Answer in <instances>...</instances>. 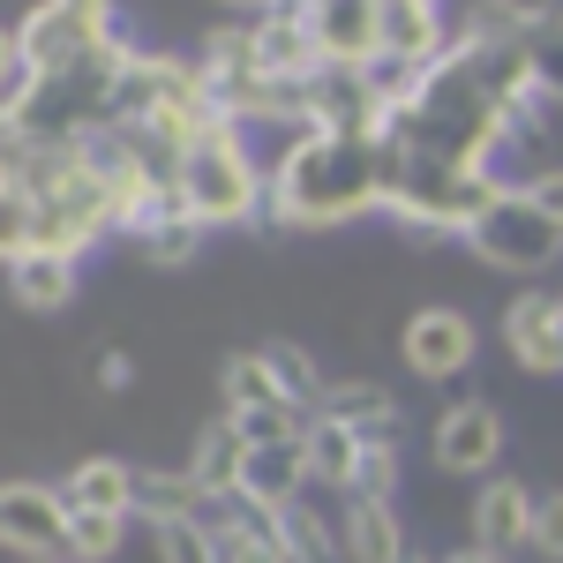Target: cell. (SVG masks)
I'll return each instance as SVG.
<instances>
[{
  "mask_svg": "<svg viewBox=\"0 0 563 563\" xmlns=\"http://www.w3.org/2000/svg\"><path fill=\"white\" fill-rule=\"evenodd\" d=\"M368 211H384V143L376 135L308 129L263 188L271 225H346Z\"/></svg>",
  "mask_w": 563,
  "mask_h": 563,
  "instance_id": "6da1fadb",
  "label": "cell"
},
{
  "mask_svg": "<svg viewBox=\"0 0 563 563\" xmlns=\"http://www.w3.org/2000/svg\"><path fill=\"white\" fill-rule=\"evenodd\" d=\"M31 196H38V249L90 256L98 241H113V196H106V180L84 166L76 143H60V151L38 166Z\"/></svg>",
  "mask_w": 563,
  "mask_h": 563,
  "instance_id": "7a4b0ae2",
  "label": "cell"
},
{
  "mask_svg": "<svg viewBox=\"0 0 563 563\" xmlns=\"http://www.w3.org/2000/svg\"><path fill=\"white\" fill-rule=\"evenodd\" d=\"M174 188L188 196V211L203 218V225H249V218H263V188H271V180L256 174V158L241 151V135L225 121V129L196 135V143L180 151Z\"/></svg>",
  "mask_w": 563,
  "mask_h": 563,
  "instance_id": "3957f363",
  "label": "cell"
},
{
  "mask_svg": "<svg viewBox=\"0 0 563 563\" xmlns=\"http://www.w3.org/2000/svg\"><path fill=\"white\" fill-rule=\"evenodd\" d=\"M459 241H466L488 271H504V278H541L549 263H563V225L549 211H533L519 188H504Z\"/></svg>",
  "mask_w": 563,
  "mask_h": 563,
  "instance_id": "277c9868",
  "label": "cell"
},
{
  "mask_svg": "<svg viewBox=\"0 0 563 563\" xmlns=\"http://www.w3.org/2000/svg\"><path fill=\"white\" fill-rule=\"evenodd\" d=\"M113 31H121V8L113 0H38L15 23V45H23L31 84H38V76H60V68L90 60L98 45H113Z\"/></svg>",
  "mask_w": 563,
  "mask_h": 563,
  "instance_id": "5b68a950",
  "label": "cell"
},
{
  "mask_svg": "<svg viewBox=\"0 0 563 563\" xmlns=\"http://www.w3.org/2000/svg\"><path fill=\"white\" fill-rule=\"evenodd\" d=\"M188 60H196V76H203V90H211V106L225 113V121H256L263 113L271 68H263L249 23H218L211 38H203V53H188Z\"/></svg>",
  "mask_w": 563,
  "mask_h": 563,
  "instance_id": "8992f818",
  "label": "cell"
},
{
  "mask_svg": "<svg viewBox=\"0 0 563 563\" xmlns=\"http://www.w3.org/2000/svg\"><path fill=\"white\" fill-rule=\"evenodd\" d=\"M429 459H435V474L488 481L504 466V413H496L488 398H451V406L435 413V429H429Z\"/></svg>",
  "mask_w": 563,
  "mask_h": 563,
  "instance_id": "52a82bcc",
  "label": "cell"
},
{
  "mask_svg": "<svg viewBox=\"0 0 563 563\" xmlns=\"http://www.w3.org/2000/svg\"><path fill=\"white\" fill-rule=\"evenodd\" d=\"M398 353H406V368H413L421 384H459V376L474 368V353H481V323L466 316V308H443V301L413 308Z\"/></svg>",
  "mask_w": 563,
  "mask_h": 563,
  "instance_id": "ba28073f",
  "label": "cell"
},
{
  "mask_svg": "<svg viewBox=\"0 0 563 563\" xmlns=\"http://www.w3.org/2000/svg\"><path fill=\"white\" fill-rule=\"evenodd\" d=\"M0 549L15 556H68V504L60 481H0Z\"/></svg>",
  "mask_w": 563,
  "mask_h": 563,
  "instance_id": "9c48e42d",
  "label": "cell"
},
{
  "mask_svg": "<svg viewBox=\"0 0 563 563\" xmlns=\"http://www.w3.org/2000/svg\"><path fill=\"white\" fill-rule=\"evenodd\" d=\"M504 353L526 376H563V286H526L504 308Z\"/></svg>",
  "mask_w": 563,
  "mask_h": 563,
  "instance_id": "30bf717a",
  "label": "cell"
},
{
  "mask_svg": "<svg viewBox=\"0 0 563 563\" xmlns=\"http://www.w3.org/2000/svg\"><path fill=\"white\" fill-rule=\"evenodd\" d=\"M203 526L218 541V563H294L286 533H278V511H263V504L218 496V504H203Z\"/></svg>",
  "mask_w": 563,
  "mask_h": 563,
  "instance_id": "8fae6325",
  "label": "cell"
},
{
  "mask_svg": "<svg viewBox=\"0 0 563 563\" xmlns=\"http://www.w3.org/2000/svg\"><path fill=\"white\" fill-rule=\"evenodd\" d=\"M376 8V53L384 60H443V45H451V15H443V0H368Z\"/></svg>",
  "mask_w": 563,
  "mask_h": 563,
  "instance_id": "7c38bea8",
  "label": "cell"
},
{
  "mask_svg": "<svg viewBox=\"0 0 563 563\" xmlns=\"http://www.w3.org/2000/svg\"><path fill=\"white\" fill-rule=\"evenodd\" d=\"M203 233H211V225L188 211V196H180L174 180H166V188H158V203L143 211V225H135L129 241H135V256H143V263H158V271H180V263L203 256Z\"/></svg>",
  "mask_w": 563,
  "mask_h": 563,
  "instance_id": "4fadbf2b",
  "label": "cell"
},
{
  "mask_svg": "<svg viewBox=\"0 0 563 563\" xmlns=\"http://www.w3.org/2000/svg\"><path fill=\"white\" fill-rule=\"evenodd\" d=\"M466 526H474V549H496V556L526 549V533H533V488H526V481H511V474H488L474 488Z\"/></svg>",
  "mask_w": 563,
  "mask_h": 563,
  "instance_id": "5bb4252c",
  "label": "cell"
},
{
  "mask_svg": "<svg viewBox=\"0 0 563 563\" xmlns=\"http://www.w3.org/2000/svg\"><path fill=\"white\" fill-rule=\"evenodd\" d=\"M316 421H339V429H353L361 443H398V429H406V406L390 398L384 384H323L316 390Z\"/></svg>",
  "mask_w": 563,
  "mask_h": 563,
  "instance_id": "9a60e30c",
  "label": "cell"
},
{
  "mask_svg": "<svg viewBox=\"0 0 563 563\" xmlns=\"http://www.w3.org/2000/svg\"><path fill=\"white\" fill-rule=\"evenodd\" d=\"M541 23H549V0H466L451 15V38L481 45V53H519V45H533Z\"/></svg>",
  "mask_w": 563,
  "mask_h": 563,
  "instance_id": "2e32d148",
  "label": "cell"
},
{
  "mask_svg": "<svg viewBox=\"0 0 563 563\" xmlns=\"http://www.w3.org/2000/svg\"><path fill=\"white\" fill-rule=\"evenodd\" d=\"M84 286V256H60V249H31L23 263H8V301L31 308V316H60Z\"/></svg>",
  "mask_w": 563,
  "mask_h": 563,
  "instance_id": "e0dca14e",
  "label": "cell"
},
{
  "mask_svg": "<svg viewBox=\"0 0 563 563\" xmlns=\"http://www.w3.org/2000/svg\"><path fill=\"white\" fill-rule=\"evenodd\" d=\"M316 53L331 68H368L376 60V8L368 0H316Z\"/></svg>",
  "mask_w": 563,
  "mask_h": 563,
  "instance_id": "ac0fdd59",
  "label": "cell"
},
{
  "mask_svg": "<svg viewBox=\"0 0 563 563\" xmlns=\"http://www.w3.org/2000/svg\"><path fill=\"white\" fill-rule=\"evenodd\" d=\"M308 488V459L301 443H249V459H241V504H263V511H278V504H294Z\"/></svg>",
  "mask_w": 563,
  "mask_h": 563,
  "instance_id": "d6986e66",
  "label": "cell"
},
{
  "mask_svg": "<svg viewBox=\"0 0 563 563\" xmlns=\"http://www.w3.org/2000/svg\"><path fill=\"white\" fill-rule=\"evenodd\" d=\"M278 533L294 563H339L346 556V526L323 511V488H301L294 504H278Z\"/></svg>",
  "mask_w": 563,
  "mask_h": 563,
  "instance_id": "ffe728a7",
  "label": "cell"
},
{
  "mask_svg": "<svg viewBox=\"0 0 563 563\" xmlns=\"http://www.w3.org/2000/svg\"><path fill=\"white\" fill-rule=\"evenodd\" d=\"M339 526H346V563H398L406 556V526L376 496H346Z\"/></svg>",
  "mask_w": 563,
  "mask_h": 563,
  "instance_id": "44dd1931",
  "label": "cell"
},
{
  "mask_svg": "<svg viewBox=\"0 0 563 563\" xmlns=\"http://www.w3.org/2000/svg\"><path fill=\"white\" fill-rule=\"evenodd\" d=\"M241 459H249V443L233 435V421H225V413L203 421L196 451H188V481L203 488V504H218V496H233V488H241Z\"/></svg>",
  "mask_w": 563,
  "mask_h": 563,
  "instance_id": "7402d4cb",
  "label": "cell"
},
{
  "mask_svg": "<svg viewBox=\"0 0 563 563\" xmlns=\"http://www.w3.org/2000/svg\"><path fill=\"white\" fill-rule=\"evenodd\" d=\"M60 504L68 511H129L135 504V466L129 459H84L60 474Z\"/></svg>",
  "mask_w": 563,
  "mask_h": 563,
  "instance_id": "603a6c76",
  "label": "cell"
},
{
  "mask_svg": "<svg viewBox=\"0 0 563 563\" xmlns=\"http://www.w3.org/2000/svg\"><path fill=\"white\" fill-rule=\"evenodd\" d=\"M301 459H308V488H331V496H346V488H353V466H361V435L339 429V421H308Z\"/></svg>",
  "mask_w": 563,
  "mask_h": 563,
  "instance_id": "cb8c5ba5",
  "label": "cell"
},
{
  "mask_svg": "<svg viewBox=\"0 0 563 563\" xmlns=\"http://www.w3.org/2000/svg\"><path fill=\"white\" fill-rule=\"evenodd\" d=\"M196 511H203V488L188 481V466H180V474L135 466V504H129V519H143V526H174V519H196Z\"/></svg>",
  "mask_w": 563,
  "mask_h": 563,
  "instance_id": "d4e9b609",
  "label": "cell"
},
{
  "mask_svg": "<svg viewBox=\"0 0 563 563\" xmlns=\"http://www.w3.org/2000/svg\"><path fill=\"white\" fill-rule=\"evenodd\" d=\"M60 143H45L38 121L23 113V106H8L0 98V180H38V166L53 158Z\"/></svg>",
  "mask_w": 563,
  "mask_h": 563,
  "instance_id": "484cf974",
  "label": "cell"
},
{
  "mask_svg": "<svg viewBox=\"0 0 563 563\" xmlns=\"http://www.w3.org/2000/svg\"><path fill=\"white\" fill-rule=\"evenodd\" d=\"M38 249V196L31 180H0V263H23Z\"/></svg>",
  "mask_w": 563,
  "mask_h": 563,
  "instance_id": "4316f807",
  "label": "cell"
},
{
  "mask_svg": "<svg viewBox=\"0 0 563 563\" xmlns=\"http://www.w3.org/2000/svg\"><path fill=\"white\" fill-rule=\"evenodd\" d=\"M129 541V511H68V556L76 563H113Z\"/></svg>",
  "mask_w": 563,
  "mask_h": 563,
  "instance_id": "83f0119b",
  "label": "cell"
},
{
  "mask_svg": "<svg viewBox=\"0 0 563 563\" xmlns=\"http://www.w3.org/2000/svg\"><path fill=\"white\" fill-rule=\"evenodd\" d=\"M256 353H263V368H271V384L286 390L294 406H316V390H323V368H316V361H308L294 339H263Z\"/></svg>",
  "mask_w": 563,
  "mask_h": 563,
  "instance_id": "f1b7e54d",
  "label": "cell"
},
{
  "mask_svg": "<svg viewBox=\"0 0 563 563\" xmlns=\"http://www.w3.org/2000/svg\"><path fill=\"white\" fill-rule=\"evenodd\" d=\"M218 390H225V413H241V406H271V398H286V390L271 384V368H263V353H233L225 368H218Z\"/></svg>",
  "mask_w": 563,
  "mask_h": 563,
  "instance_id": "f546056e",
  "label": "cell"
},
{
  "mask_svg": "<svg viewBox=\"0 0 563 563\" xmlns=\"http://www.w3.org/2000/svg\"><path fill=\"white\" fill-rule=\"evenodd\" d=\"M151 541H158V563H218V541L203 511L196 519H174V526H151Z\"/></svg>",
  "mask_w": 563,
  "mask_h": 563,
  "instance_id": "4dcf8cb0",
  "label": "cell"
},
{
  "mask_svg": "<svg viewBox=\"0 0 563 563\" xmlns=\"http://www.w3.org/2000/svg\"><path fill=\"white\" fill-rule=\"evenodd\" d=\"M346 496H376V504L398 496V443H361V466H353Z\"/></svg>",
  "mask_w": 563,
  "mask_h": 563,
  "instance_id": "1f68e13d",
  "label": "cell"
},
{
  "mask_svg": "<svg viewBox=\"0 0 563 563\" xmlns=\"http://www.w3.org/2000/svg\"><path fill=\"white\" fill-rule=\"evenodd\" d=\"M526 68H533V84H549L563 98V8H549V23L533 31V45H526Z\"/></svg>",
  "mask_w": 563,
  "mask_h": 563,
  "instance_id": "d6a6232c",
  "label": "cell"
},
{
  "mask_svg": "<svg viewBox=\"0 0 563 563\" xmlns=\"http://www.w3.org/2000/svg\"><path fill=\"white\" fill-rule=\"evenodd\" d=\"M526 549L563 563V488H533V533H526Z\"/></svg>",
  "mask_w": 563,
  "mask_h": 563,
  "instance_id": "836d02e7",
  "label": "cell"
},
{
  "mask_svg": "<svg viewBox=\"0 0 563 563\" xmlns=\"http://www.w3.org/2000/svg\"><path fill=\"white\" fill-rule=\"evenodd\" d=\"M519 196L533 203V211H549L563 225V166H533V174L519 180Z\"/></svg>",
  "mask_w": 563,
  "mask_h": 563,
  "instance_id": "e575fe53",
  "label": "cell"
},
{
  "mask_svg": "<svg viewBox=\"0 0 563 563\" xmlns=\"http://www.w3.org/2000/svg\"><path fill=\"white\" fill-rule=\"evenodd\" d=\"M23 90H31L23 45H15V23H0V98H23Z\"/></svg>",
  "mask_w": 563,
  "mask_h": 563,
  "instance_id": "d590c367",
  "label": "cell"
},
{
  "mask_svg": "<svg viewBox=\"0 0 563 563\" xmlns=\"http://www.w3.org/2000/svg\"><path fill=\"white\" fill-rule=\"evenodd\" d=\"M90 376H98V390H129V384H135V361H129L121 346H106L98 361H90Z\"/></svg>",
  "mask_w": 563,
  "mask_h": 563,
  "instance_id": "8d00e7d4",
  "label": "cell"
},
{
  "mask_svg": "<svg viewBox=\"0 0 563 563\" xmlns=\"http://www.w3.org/2000/svg\"><path fill=\"white\" fill-rule=\"evenodd\" d=\"M435 563H511V556H496V549H459V556H435Z\"/></svg>",
  "mask_w": 563,
  "mask_h": 563,
  "instance_id": "74e56055",
  "label": "cell"
},
{
  "mask_svg": "<svg viewBox=\"0 0 563 563\" xmlns=\"http://www.w3.org/2000/svg\"><path fill=\"white\" fill-rule=\"evenodd\" d=\"M225 8H241V15H263V8H271V0H225Z\"/></svg>",
  "mask_w": 563,
  "mask_h": 563,
  "instance_id": "f35d334b",
  "label": "cell"
},
{
  "mask_svg": "<svg viewBox=\"0 0 563 563\" xmlns=\"http://www.w3.org/2000/svg\"><path fill=\"white\" fill-rule=\"evenodd\" d=\"M31 563H76V556H31Z\"/></svg>",
  "mask_w": 563,
  "mask_h": 563,
  "instance_id": "ab89813d",
  "label": "cell"
},
{
  "mask_svg": "<svg viewBox=\"0 0 563 563\" xmlns=\"http://www.w3.org/2000/svg\"><path fill=\"white\" fill-rule=\"evenodd\" d=\"M556 8H563V0H556Z\"/></svg>",
  "mask_w": 563,
  "mask_h": 563,
  "instance_id": "60d3db41",
  "label": "cell"
}]
</instances>
